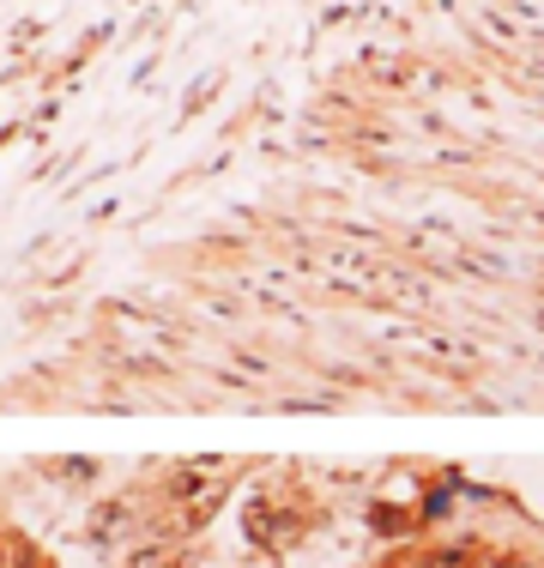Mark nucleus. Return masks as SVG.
Listing matches in <instances>:
<instances>
[{
    "label": "nucleus",
    "mask_w": 544,
    "mask_h": 568,
    "mask_svg": "<svg viewBox=\"0 0 544 568\" xmlns=\"http://www.w3.org/2000/svg\"><path fill=\"white\" fill-rule=\"evenodd\" d=\"M472 568H478V562H472Z\"/></svg>",
    "instance_id": "nucleus-2"
},
{
    "label": "nucleus",
    "mask_w": 544,
    "mask_h": 568,
    "mask_svg": "<svg viewBox=\"0 0 544 568\" xmlns=\"http://www.w3.org/2000/svg\"><path fill=\"white\" fill-rule=\"evenodd\" d=\"M128 514H133V503H103L98 514H91V538H115Z\"/></svg>",
    "instance_id": "nucleus-1"
}]
</instances>
